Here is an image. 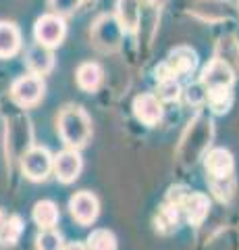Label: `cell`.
Instances as JSON below:
<instances>
[{
	"label": "cell",
	"mask_w": 239,
	"mask_h": 250,
	"mask_svg": "<svg viewBox=\"0 0 239 250\" xmlns=\"http://www.w3.org/2000/svg\"><path fill=\"white\" fill-rule=\"evenodd\" d=\"M204 171L206 182L212 196L222 205H229L235 198L237 179H235V159L227 148H210L204 154Z\"/></svg>",
	"instance_id": "1"
},
{
	"label": "cell",
	"mask_w": 239,
	"mask_h": 250,
	"mask_svg": "<svg viewBox=\"0 0 239 250\" xmlns=\"http://www.w3.org/2000/svg\"><path fill=\"white\" fill-rule=\"evenodd\" d=\"M212 140H214L212 117H208L202 111L196 113L181 134L179 146H177V161H179V165L185 169L196 167L204 159V154L210 150Z\"/></svg>",
	"instance_id": "2"
},
{
	"label": "cell",
	"mask_w": 239,
	"mask_h": 250,
	"mask_svg": "<svg viewBox=\"0 0 239 250\" xmlns=\"http://www.w3.org/2000/svg\"><path fill=\"white\" fill-rule=\"evenodd\" d=\"M56 129L67 148L79 150L92 138V119L88 111L79 104H69L58 113Z\"/></svg>",
	"instance_id": "3"
},
{
	"label": "cell",
	"mask_w": 239,
	"mask_h": 250,
	"mask_svg": "<svg viewBox=\"0 0 239 250\" xmlns=\"http://www.w3.org/2000/svg\"><path fill=\"white\" fill-rule=\"evenodd\" d=\"M165 200H171L173 205L179 207L183 219L191 228H200L204 223V219L208 217V213H210V198L204 192H196L183 184L168 188Z\"/></svg>",
	"instance_id": "4"
},
{
	"label": "cell",
	"mask_w": 239,
	"mask_h": 250,
	"mask_svg": "<svg viewBox=\"0 0 239 250\" xmlns=\"http://www.w3.org/2000/svg\"><path fill=\"white\" fill-rule=\"evenodd\" d=\"M200 65L198 52L189 46H177L168 52V57L160 62L154 71L156 82H165V80H179V77H187L194 75L196 69Z\"/></svg>",
	"instance_id": "5"
},
{
	"label": "cell",
	"mask_w": 239,
	"mask_h": 250,
	"mask_svg": "<svg viewBox=\"0 0 239 250\" xmlns=\"http://www.w3.org/2000/svg\"><path fill=\"white\" fill-rule=\"evenodd\" d=\"M123 36L125 31L119 25V21L114 15L110 13H102L98 15L92 23V29H90V38H92V44L96 46L100 52H117L123 44Z\"/></svg>",
	"instance_id": "6"
},
{
	"label": "cell",
	"mask_w": 239,
	"mask_h": 250,
	"mask_svg": "<svg viewBox=\"0 0 239 250\" xmlns=\"http://www.w3.org/2000/svg\"><path fill=\"white\" fill-rule=\"evenodd\" d=\"M21 171L29 182H44L52 173V154L44 146H32L19 156Z\"/></svg>",
	"instance_id": "7"
},
{
	"label": "cell",
	"mask_w": 239,
	"mask_h": 250,
	"mask_svg": "<svg viewBox=\"0 0 239 250\" xmlns=\"http://www.w3.org/2000/svg\"><path fill=\"white\" fill-rule=\"evenodd\" d=\"M44 90L46 85L40 75H34V73L21 75L11 85V100L19 108H32L42 100Z\"/></svg>",
	"instance_id": "8"
},
{
	"label": "cell",
	"mask_w": 239,
	"mask_h": 250,
	"mask_svg": "<svg viewBox=\"0 0 239 250\" xmlns=\"http://www.w3.org/2000/svg\"><path fill=\"white\" fill-rule=\"evenodd\" d=\"M67 36V23L65 17H60L56 13H46L34 25V38L37 44L46 46V48H56L63 44Z\"/></svg>",
	"instance_id": "9"
},
{
	"label": "cell",
	"mask_w": 239,
	"mask_h": 250,
	"mask_svg": "<svg viewBox=\"0 0 239 250\" xmlns=\"http://www.w3.org/2000/svg\"><path fill=\"white\" fill-rule=\"evenodd\" d=\"M32 148V127L25 115H19L6 123V152L13 161H19V156Z\"/></svg>",
	"instance_id": "10"
},
{
	"label": "cell",
	"mask_w": 239,
	"mask_h": 250,
	"mask_svg": "<svg viewBox=\"0 0 239 250\" xmlns=\"http://www.w3.org/2000/svg\"><path fill=\"white\" fill-rule=\"evenodd\" d=\"M81 169H83V161L79 150L65 148V150L52 156V173H55V177L60 184H73L79 177Z\"/></svg>",
	"instance_id": "11"
},
{
	"label": "cell",
	"mask_w": 239,
	"mask_h": 250,
	"mask_svg": "<svg viewBox=\"0 0 239 250\" xmlns=\"http://www.w3.org/2000/svg\"><path fill=\"white\" fill-rule=\"evenodd\" d=\"M69 213L79 225H92L100 215V202L96 198V194H92L88 190L75 192L69 198Z\"/></svg>",
	"instance_id": "12"
},
{
	"label": "cell",
	"mask_w": 239,
	"mask_h": 250,
	"mask_svg": "<svg viewBox=\"0 0 239 250\" xmlns=\"http://www.w3.org/2000/svg\"><path fill=\"white\" fill-rule=\"evenodd\" d=\"M235 77L237 75L227 62H222L221 59L214 57L204 65L202 73H200V83L204 88H233Z\"/></svg>",
	"instance_id": "13"
},
{
	"label": "cell",
	"mask_w": 239,
	"mask_h": 250,
	"mask_svg": "<svg viewBox=\"0 0 239 250\" xmlns=\"http://www.w3.org/2000/svg\"><path fill=\"white\" fill-rule=\"evenodd\" d=\"M133 115L135 119L144 123L146 127H156V125L163 121L165 108L163 103L156 98V94H140L133 100Z\"/></svg>",
	"instance_id": "14"
},
{
	"label": "cell",
	"mask_w": 239,
	"mask_h": 250,
	"mask_svg": "<svg viewBox=\"0 0 239 250\" xmlns=\"http://www.w3.org/2000/svg\"><path fill=\"white\" fill-rule=\"evenodd\" d=\"M181 210L177 205H173L171 200H165L163 205L158 207L156 215H154V229L160 236H173V233L179 229V223H181Z\"/></svg>",
	"instance_id": "15"
},
{
	"label": "cell",
	"mask_w": 239,
	"mask_h": 250,
	"mask_svg": "<svg viewBox=\"0 0 239 250\" xmlns=\"http://www.w3.org/2000/svg\"><path fill=\"white\" fill-rule=\"evenodd\" d=\"M25 65L29 69V73L34 75H48L55 67V54H52V48H46L42 44H32L25 52Z\"/></svg>",
	"instance_id": "16"
},
{
	"label": "cell",
	"mask_w": 239,
	"mask_h": 250,
	"mask_svg": "<svg viewBox=\"0 0 239 250\" xmlns=\"http://www.w3.org/2000/svg\"><path fill=\"white\" fill-rule=\"evenodd\" d=\"M114 17L125 34H135L142 21V0H117Z\"/></svg>",
	"instance_id": "17"
},
{
	"label": "cell",
	"mask_w": 239,
	"mask_h": 250,
	"mask_svg": "<svg viewBox=\"0 0 239 250\" xmlns=\"http://www.w3.org/2000/svg\"><path fill=\"white\" fill-rule=\"evenodd\" d=\"M233 103V88H204V104L212 115H227Z\"/></svg>",
	"instance_id": "18"
},
{
	"label": "cell",
	"mask_w": 239,
	"mask_h": 250,
	"mask_svg": "<svg viewBox=\"0 0 239 250\" xmlns=\"http://www.w3.org/2000/svg\"><path fill=\"white\" fill-rule=\"evenodd\" d=\"M214 57L221 59L222 62L233 69V73L239 75V40L233 34H225L219 38L217 46H214Z\"/></svg>",
	"instance_id": "19"
},
{
	"label": "cell",
	"mask_w": 239,
	"mask_h": 250,
	"mask_svg": "<svg viewBox=\"0 0 239 250\" xmlns=\"http://www.w3.org/2000/svg\"><path fill=\"white\" fill-rule=\"evenodd\" d=\"M77 85L83 90V92H96L100 88V83L104 80V69L98 65L94 61H88V62H81L77 67Z\"/></svg>",
	"instance_id": "20"
},
{
	"label": "cell",
	"mask_w": 239,
	"mask_h": 250,
	"mask_svg": "<svg viewBox=\"0 0 239 250\" xmlns=\"http://www.w3.org/2000/svg\"><path fill=\"white\" fill-rule=\"evenodd\" d=\"M21 50V31L11 21H0V59H11Z\"/></svg>",
	"instance_id": "21"
},
{
	"label": "cell",
	"mask_w": 239,
	"mask_h": 250,
	"mask_svg": "<svg viewBox=\"0 0 239 250\" xmlns=\"http://www.w3.org/2000/svg\"><path fill=\"white\" fill-rule=\"evenodd\" d=\"M194 6H189V13L198 15L200 19L204 21H222V19H229L233 17V6H227V9H214V4L219 0H191Z\"/></svg>",
	"instance_id": "22"
},
{
	"label": "cell",
	"mask_w": 239,
	"mask_h": 250,
	"mask_svg": "<svg viewBox=\"0 0 239 250\" xmlns=\"http://www.w3.org/2000/svg\"><path fill=\"white\" fill-rule=\"evenodd\" d=\"M32 217H34V221L40 225V229H50L58 223L60 213H58V207L52 200H40L34 205Z\"/></svg>",
	"instance_id": "23"
},
{
	"label": "cell",
	"mask_w": 239,
	"mask_h": 250,
	"mask_svg": "<svg viewBox=\"0 0 239 250\" xmlns=\"http://www.w3.org/2000/svg\"><path fill=\"white\" fill-rule=\"evenodd\" d=\"M21 233H23V219L19 215L6 217L4 225H2V231H0V244H2L4 248H13L19 242Z\"/></svg>",
	"instance_id": "24"
},
{
	"label": "cell",
	"mask_w": 239,
	"mask_h": 250,
	"mask_svg": "<svg viewBox=\"0 0 239 250\" xmlns=\"http://www.w3.org/2000/svg\"><path fill=\"white\" fill-rule=\"evenodd\" d=\"M86 248L88 250H117V238H114V233L110 229L98 228L88 236Z\"/></svg>",
	"instance_id": "25"
},
{
	"label": "cell",
	"mask_w": 239,
	"mask_h": 250,
	"mask_svg": "<svg viewBox=\"0 0 239 250\" xmlns=\"http://www.w3.org/2000/svg\"><path fill=\"white\" fill-rule=\"evenodd\" d=\"M183 96V88L179 80H165V82H158V88H156V98L160 103H177Z\"/></svg>",
	"instance_id": "26"
},
{
	"label": "cell",
	"mask_w": 239,
	"mask_h": 250,
	"mask_svg": "<svg viewBox=\"0 0 239 250\" xmlns=\"http://www.w3.org/2000/svg\"><path fill=\"white\" fill-rule=\"evenodd\" d=\"M63 246H65V240L55 228L42 229L36 238V250H60Z\"/></svg>",
	"instance_id": "27"
},
{
	"label": "cell",
	"mask_w": 239,
	"mask_h": 250,
	"mask_svg": "<svg viewBox=\"0 0 239 250\" xmlns=\"http://www.w3.org/2000/svg\"><path fill=\"white\" fill-rule=\"evenodd\" d=\"M81 2L83 0H48V6L52 9V13L60 15V17H69L79 9Z\"/></svg>",
	"instance_id": "28"
},
{
	"label": "cell",
	"mask_w": 239,
	"mask_h": 250,
	"mask_svg": "<svg viewBox=\"0 0 239 250\" xmlns=\"http://www.w3.org/2000/svg\"><path fill=\"white\" fill-rule=\"evenodd\" d=\"M185 100H187V104L202 106L204 104V85L200 82L194 83V85H189L187 92H185Z\"/></svg>",
	"instance_id": "29"
},
{
	"label": "cell",
	"mask_w": 239,
	"mask_h": 250,
	"mask_svg": "<svg viewBox=\"0 0 239 250\" xmlns=\"http://www.w3.org/2000/svg\"><path fill=\"white\" fill-rule=\"evenodd\" d=\"M60 250H88L86 244H81V242H71V244H65Z\"/></svg>",
	"instance_id": "30"
},
{
	"label": "cell",
	"mask_w": 239,
	"mask_h": 250,
	"mask_svg": "<svg viewBox=\"0 0 239 250\" xmlns=\"http://www.w3.org/2000/svg\"><path fill=\"white\" fill-rule=\"evenodd\" d=\"M4 219H6V215L0 210V231H2V225H4Z\"/></svg>",
	"instance_id": "31"
},
{
	"label": "cell",
	"mask_w": 239,
	"mask_h": 250,
	"mask_svg": "<svg viewBox=\"0 0 239 250\" xmlns=\"http://www.w3.org/2000/svg\"><path fill=\"white\" fill-rule=\"evenodd\" d=\"M150 2H152V4H154V2H156V0H150Z\"/></svg>",
	"instance_id": "32"
}]
</instances>
